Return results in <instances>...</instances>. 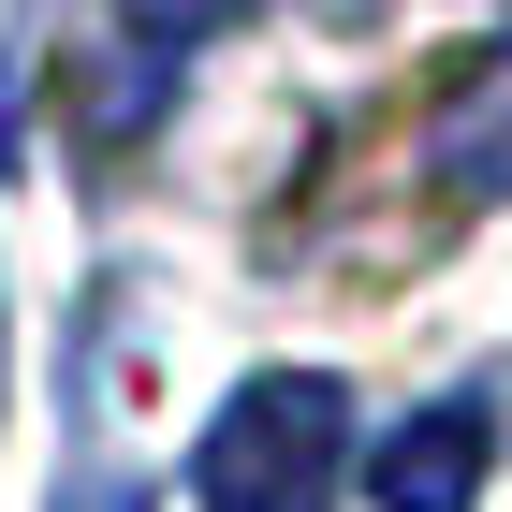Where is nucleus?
I'll use <instances>...</instances> for the list:
<instances>
[{"label":"nucleus","instance_id":"nucleus-1","mask_svg":"<svg viewBox=\"0 0 512 512\" xmlns=\"http://www.w3.org/2000/svg\"><path fill=\"white\" fill-rule=\"evenodd\" d=\"M337 483H352V395L322 366L235 381L191 439V512H337Z\"/></svg>","mask_w":512,"mask_h":512},{"label":"nucleus","instance_id":"nucleus-2","mask_svg":"<svg viewBox=\"0 0 512 512\" xmlns=\"http://www.w3.org/2000/svg\"><path fill=\"white\" fill-rule=\"evenodd\" d=\"M483 469H498V439H483V410H410V425L366 454V498L381 512H469Z\"/></svg>","mask_w":512,"mask_h":512},{"label":"nucleus","instance_id":"nucleus-3","mask_svg":"<svg viewBox=\"0 0 512 512\" xmlns=\"http://www.w3.org/2000/svg\"><path fill=\"white\" fill-rule=\"evenodd\" d=\"M439 176H454V191H512V44L439 103Z\"/></svg>","mask_w":512,"mask_h":512}]
</instances>
